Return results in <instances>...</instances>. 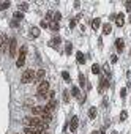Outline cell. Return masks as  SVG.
<instances>
[{
    "label": "cell",
    "mask_w": 131,
    "mask_h": 134,
    "mask_svg": "<svg viewBox=\"0 0 131 134\" xmlns=\"http://www.w3.org/2000/svg\"><path fill=\"white\" fill-rule=\"evenodd\" d=\"M125 95H126V88H122V90H120V96L125 98Z\"/></svg>",
    "instance_id": "d590c367"
},
{
    "label": "cell",
    "mask_w": 131,
    "mask_h": 134,
    "mask_svg": "<svg viewBox=\"0 0 131 134\" xmlns=\"http://www.w3.org/2000/svg\"><path fill=\"white\" fill-rule=\"evenodd\" d=\"M49 29H51L52 32H59L60 25H59V22H51V24H49Z\"/></svg>",
    "instance_id": "d6986e66"
},
{
    "label": "cell",
    "mask_w": 131,
    "mask_h": 134,
    "mask_svg": "<svg viewBox=\"0 0 131 134\" xmlns=\"http://www.w3.org/2000/svg\"><path fill=\"white\" fill-rule=\"evenodd\" d=\"M126 117H128V112H126V110H122V114H120V120H126Z\"/></svg>",
    "instance_id": "83f0119b"
},
{
    "label": "cell",
    "mask_w": 131,
    "mask_h": 134,
    "mask_svg": "<svg viewBox=\"0 0 131 134\" xmlns=\"http://www.w3.org/2000/svg\"><path fill=\"white\" fill-rule=\"evenodd\" d=\"M71 93H73V96H76V98H79V100H81V91H79V88H78V87H73Z\"/></svg>",
    "instance_id": "44dd1931"
},
{
    "label": "cell",
    "mask_w": 131,
    "mask_h": 134,
    "mask_svg": "<svg viewBox=\"0 0 131 134\" xmlns=\"http://www.w3.org/2000/svg\"><path fill=\"white\" fill-rule=\"evenodd\" d=\"M40 27H43V29H47V27H49V22H46V21H41V22H40Z\"/></svg>",
    "instance_id": "4dcf8cb0"
},
{
    "label": "cell",
    "mask_w": 131,
    "mask_h": 134,
    "mask_svg": "<svg viewBox=\"0 0 131 134\" xmlns=\"http://www.w3.org/2000/svg\"><path fill=\"white\" fill-rule=\"evenodd\" d=\"M111 62L112 63H117V55H111Z\"/></svg>",
    "instance_id": "e575fe53"
},
{
    "label": "cell",
    "mask_w": 131,
    "mask_h": 134,
    "mask_svg": "<svg viewBox=\"0 0 131 134\" xmlns=\"http://www.w3.org/2000/svg\"><path fill=\"white\" fill-rule=\"evenodd\" d=\"M125 6H126V11H131V2H125Z\"/></svg>",
    "instance_id": "836d02e7"
},
{
    "label": "cell",
    "mask_w": 131,
    "mask_h": 134,
    "mask_svg": "<svg viewBox=\"0 0 131 134\" xmlns=\"http://www.w3.org/2000/svg\"><path fill=\"white\" fill-rule=\"evenodd\" d=\"M65 51H66V54H71V52H73V44H71V43H68V44H66V47H65Z\"/></svg>",
    "instance_id": "484cf974"
},
{
    "label": "cell",
    "mask_w": 131,
    "mask_h": 134,
    "mask_svg": "<svg viewBox=\"0 0 131 134\" xmlns=\"http://www.w3.org/2000/svg\"><path fill=\"white\" fill-rule=\"evenodd\" d=\"M115 47H117L119 52H122L125 49V41L122 40V38H117V40H115Z\"/></svg>",
    "instance_id": "8fae6325"
},
{
    "label": "cell",
    "mask_w": 131,
    "mask_h": 134,
    "mask_svg": "<svg viewBox=\"0 0 131 134\" xmlns=\"http://www.w3.org/2000/svg\"><path fill=\"white\" fill-rule=\"evenodd\" d=\"M62 77H63V81H66V82H70V81H71V77H70L68 71H63V73H62Z\"/></svg>",
    "instance_id": "d4e9b609"
},
{
    "label": "cell",
    "mask_w": 131,
    "mask_h": 134,
    "mask_svg": "<svg viewBox=\"0 0 131 134\" xmlns=\"http://www.w3.org/2000/svg\"><path fill=\"white\" fill-rule=\"evenodd\" d=\"M112 32V25L111 24H104L103 25V35H109Z\"/></svg>",
    "instance_id": "2e32d148"
},
{
    "label": "cell",
    "mask_w": 131,
    "mask_h": 134,
    "mask_svg": "<svg viewBox=\"0 0 131 134\" xmlns=\"http://www.w3.org/2000/svg\"><path fill=\"white\" fill-rule=\"evenodd\" d=\"M10 6V2H5V3H0V10H6Z\"/></svg>",
    "instance_id": "f546056e"
},
{
    "label": "cell",
    "mask_w": 131,
    "mask_h": 134,
    "mask_svg": "<svg viewBox=\"0 0 131 134\" xmlns=\"http://www.w3.org/2000/svg\"><path fill=\"white\" fill-rule=\"evenodd\" d=\"M32 110H33V114H36V115H40V117H41V114L44 112V107H41V106H35Z\"/></svg>",
    "instance_id": "9a60e30c"
},
{
    "label": "cell",
    "mask_w": 131,
    "mask_h": 134,
    "mask_svg": "<svg viewBox=\"0 0 131 134\" xmlns=\"http://www.w3.org/2000/svg\"><path fill=\"white\" fill-rule=\"evenodd\" d=\"M76 60L78 63H85V55L82 52H76Z\"/></svg>",
    "instance_id": "5bb4252c"
},
{
    "label": "cell",
    "mask_w": 131,
    "mask_h": 134,
    "mask_svg": "<svg viewBox=\"0 0 131 134\" xmlns=\"http://www.w3.org/2000/svg\"><path fill=\"white\" fill-rule=\"evenodd\" d=\"M115 24H117L119 27H122V25L125 24V16H123V13L115 14Z\"/></svg>",
    "instance_id": "9c48e42d"
},
{
    "label": "cell",
    "mask_w": 131,
    "mask_h": 134,
    "mask_svg": "<svg viewBox=\"0 0 131 134\" xmlns=\"http://www.w3.org/2000/svg\"><path fill=\"white\" fill-rule=\"evenodd\" d=\"M40 118H41L44 123H47V125H49V122L52 120V114H49V112H46V110H44V112L41 114V117H40Z\"/></svg>",
    "instance_id": "30bf717a"
},
{
    "label": "cell",
    "mask_w": 131,
    "mask_h": 134,
    "mask_svg": "<svg viewBox=\"0 0 131 134\" xmlns=\"http://www.w3.org/2000/svg\"><path fill=\"white\" fill-rule=\"evenodd\" d=\"M24 123L27 128H36L40 131H44L47 128V123H44L40 117H25L24 118Z\"/></svg>",
    "instance_id": "6da1fadb"
},
{
    "label": "cell",
    "mask_w": 131,
    "mask_h": 134,
    "mask_svg": "<svg viewBox=\"0 0 131 134\" xmlns=\"http://www.w3.org/2000/svg\"><path fill=\"white\" fill-rule=\"evenodd\" d=\"M60 17H62V14H60V13H55V14H54V22L60 21Z\"/></svg>",
    "instance_id": "f1b7e54d"
},
{
    "label": "cell",
    "mask_w": 131,
    "mask_h": 134,
    "mask_svg": "<svg viewBox=\"0 0 131 134\" xmlns=\"http://www.w3.org/2000/svg\"><path fill=\"white\" fill-rule=\"evenodd\" d=\"M63 101L68 103L70 101V96H68V90H63Z\"/></svg>",
    "instance_id": "4316f807"
},
{
    "label": "cell",
    "mask_w": 131,
    "mask_h": 134,
    "mask_svg": "<svg viewBox=\"0 0 131 134\" xmlns=\"http://www.w3.org/2000/svg\"><path fill=\"white\" fill-rule=\"evenodd\" d=\"M60 43V38L59 36H55V38H52L51 40V43H49V46H52V47H55V44H59Z\"/></svg>",
    "instance_id": "7402d4cb"
},
{
    "label": "cell",
    "mask_w": 131,
    "mask_h": 134,
    "mask_svg": "<svg viewBox=\"0 0 131 134\" xmlns=\"http://www.w3.org/2000/svg\"><path fill=\"white\" fill-rule=\"evenodd\" d=\"M55 109H57V101H55V98H52V100H49V101H47V104L44 106V110H46V112H49V114H52Z\"/></svg>",
    "instance_id": "8992f818"
},
{
    "label": "cell",
    "mask_w": 131,
    "mask_h": 134,
    "mask_svg": "<svg viewBox=\"0 0 131 134\" xmlns=\"http://www.w3.org/2000/svg\"><path fill=\"white\" fill-rule=\"evenodd\" d=\"M100 25H101V19H98V17H96V19H93V21H92V27L95 29V30H96Z\"/></svg>",
    "instance_id": "ffe728a7"
},
{
    "label": "cell",
    "mask_w": 131,
    "mask_h": 134,
    "mask_svg": "<svg viewBox=\"0 0 131 134\" xmlns=\"http://www.w3.org/2000/svg\"><path fill=\"white\" fill-rule=\"evenodd\" d=\"M92 73H93V74H100V73H101V68H100L98 63H93V66H92Z\"/></svg>",
    "instance_id": "ac0fdd59"
},
{
    "label": "cell",
    "mask_w": 131,
    "mask_h": 134,
    "mask_svg": "<svg viewBox=\"0 0 131 134\" xmlns=\"http://www.w3.org/2000/svg\"><path fill=\"white\" fill-rule=\"evenodd\" d=\"M25 54H27V46H22L21 52H19V59L16 60V66L17 68H22L24 66V63H25Z\"/></svg>",
    "instance_id": "3957f363"
},
{
    "label": "cell",
    "mask_w": 131,
    "mask_h": 134,
    "mask_svg": "<svg viewBox=\"0 0 131 134\" xmlns=\"http://www.w3.org/2000/svg\"><path fill=\"white\" fill-rule=\"evenodd\" d=\"M35 73L33 69H25L24 74H22V77H21V82L22 84H30V82H35Z\"/></svg>",
    "instance_id": "7a4b0ae2"
},
{
    "label": "cell",
    "mask_w": 131,
    "mask_h": 134,
    "mask_svg": "<svg viewBox=\"0 0 131 134\" xmlns=\"http://www.w3.org/2000/svg\"><path fill=\"white\" fill-rule=\"evenodd\" d=\"M30 36L38 38V36H40V29H38V27H32V29H30Z\"/></svg>",
    "instance_id": "4fadbf2b"
},
{
    "label": "cell",
    "mask_w": 131,
    "mask_h": 134,
    "mask_svg": "<svg viewBox=\"0 0 131 134\" xmlns=\"http://www.w3.org/2000/svg\"><path fill=\"white\" fill-rule=\"evenodd\" d=\"M76 27V19H73V21H70V29H74Z\"/></svg>",
    "instance_id": "d6a6232c"
},
{
    "label": "cell",
    "mask_w": 131,
    "mask_h": 134,
    "mask_svg": "<svg viewBox=\"0 0 131 134\" xmlns=\"http://www.w3.org/2000/svg\"><path fill=\"white\" fill-rule=\"evenodd\" d=\"M19 10H21V13H22V11H27V10H29V3H25V2L19 3Z\"/></svg>",
    "instance_id": "cb8c5ba5"
},
{
    "label": "cell",
    "mask_w": 131,
    "mask_h": 134,
    "mask_svg": "<svg viewBox=\"0 0 131 134\" xmlns=\"http://www.w3.org/2000/svg\"><path fill=\"white\" fill-rule=\"evenodd\" d=\"M44 74H46V71L44 69H38V71H36L35 73V82H43L44 81Z\"/></svg>",
    "instance_id": "52a82bcc"
},
{
    "label": "cell",
    "mask_w": 131,
    "mask_h": 134,
    "mask_svg": "<svg viewBox=\"0 0 131 134\" xmlns=\"http://www.w3.org/2000/svg\"><path fill=\"white\" fill-rule=\"evenodd\" d=\"M129 24H131V16H129Z\"/></svg>",
    "instance_id": "f35d334b"
},
{
    "label": "cell",
    "mask_w": 131,
    "mask_h": 134,
    "mask_svg": "<svg viewBox=\"0 0 131 134\" xmlns=\"http://www.w3.org/2000/svg\"><path fill=\"white\" fill-rule=\"evenodd\" d=\"M78 125H79V118H78V117H73L71 122H70V131H71V132H76Z\"/></svg>",
    "instance_id": "ba28073f"
},
{
    "label": "cell",
    "mask_w": 131,
    "mask_h": 134,
    "mask_svg": "<svg viewBox=\"0 0 131 134\" xmlns=\"http://www.w3.org/2000/svg\"><path fill=\"white\" fill-rule=\"evenodd\" d=\"M6 47H10V41H8L6 35H2V36H0V52L5 54L6 52Z\"/></svg>",
    "instance_id": "5b68a950"
},
{
    "label": "cell",
    "mask_w": 131,
    "mask_h": 134,
    "mask_svg": "<svg viewBox=\"0 0 131 134\" xmlns=\"http://www.w3.org/2000/svg\"><path fill=\"white\" fill-rule=\"evenodd\" d=\"M16 51H17V41H16V38H11L10 40V47H8V54H10L11 59L16 57Z\"/></svg>",
    "instance_id": "277c9868"
},
{
    "label": "cell",
    "mask_w": 131,
    "mask_h": 134,
    "mask_svg": "<svg viewBox=\"0 0 131 134\" xmlns=\"http://www.w3.org/2000/svg\"><path fill=\"white\" fill-rule=\"evenodd\" d=\"M92 134H100V132H96V131H95V132H92Z\"/></svg>",
    "instance_id": "74e56055"
},
{
    "label": "cell",
    "mask_w": 131,
    "mask_h": 134,
    "mask_svg": "<svg viewBox=\"0 0 131 134\" xmlns=\"http://www.w3.org/2000/svg\"><path fill=\"white\" fill-rule=\"evenodd\" d=\"M88 117H90V118H95V117H96V109H95V107H92V109L88 110Z\"/></svg>",
    "instance_id": "603a6c76"
},
{
    "label": "cell",
    "mask_w": 131,
    "mask_h": 134,
    "mask_svg": "<svg viewBox=\"0 0 131 134\" xmlns=\"http://www.w3.org/2000/svg\"><path fill=\"white\" fill-rule=\"evenodd\" d=\"M79 82H81V87H82V85L85 84V77H84L82 74H79Z\"/></svg>",
    "instance_id": "1f68e13d"
},
{
    "label": "cell",
    "mask_w": 131,
    "mask_h": 134,
    "mask_svg": "<svg viewBox=\"0 0 131 134\" xmlns=\"http://www.w3.org/2000/svg\"><path fill=\"white\" fill-rule=\"evenodd\" d=\"M13 17H14V21H22V19H24V13L16 11V13L13 14Z\"/></svg>",
    "instance_id": "e0dca14e"
},
{
    "label": "cell",
    "mask_w": 131,
    "mask_h": 134,
    "mask_svg": "<svg viewBox=\"0 0 131 134\" xmlns=\"http://www.w3.org/2000/svg\"><path fill=\"white\" fill-rule=\"evenodd\" d=\"M10 25H11V27H13V29H16V27H17V25H19V22H17V21H13V22H11V24H10Z\"/></svg>",
    "instance_id": "8d00e7d4"
},
{
    "label": "cell",
    "mask_w": 131,
    "mask_h": 134,
    "mask_svg": "<svg viewBox=\"0 0 131 134\" xmlns=\"http://www.w3.org/2000/svg\"><path fill=\"white\" fill-rule=\"evenodd\" d=\"M109 85V82H107V77H101V81H100V87H98V90L100 91H103L106 87Z\"/></svg>",
    "instance_id": "7c38bea8"
}]
</instances>
